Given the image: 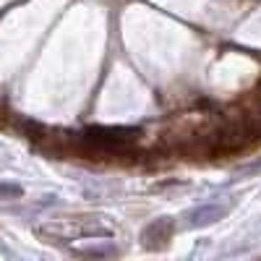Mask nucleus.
<instances>
[{"instance_id": "f257e3e1", "label": "nucleus", "mask_w": 261, "mask_h": 261, "mask_svg": "<svg viewBox=\"0 0 261 261\" xmlns=\"http://www.w3.org/2000/svg\"><path fill=\"white\" fill-rule=\"evenodd\" d=\"M230 212L227 204H206V206H199V209H193L188 212V227H206L217 220H222V217Z\"/></svg>"}, {"instance_id": "f03ea898", "label": "nucleus", "mask_w": 261, "mask_h": 261, "mask_svg": "<svg viewBox=\"0 0 261 261\" xmlns=\"http://www.w3.org/2000/svg\"><path fill=\"white\" fill-rule=\"evenodd\" d=\"M172 230H175V225H172L170 220H157V222H151V225L144 230V243H146V246H154V248H162V246L170 241Z\"/></svg>"}, {"instance_id": "7ed1b4c3", "label": "nucleus", "mask_w": 261, "mask_h": 261, "mask_svg": "<svg viewBox=\"0 0 261 261\" xmlns=\"http://www.w3.org/2000/svg\"><path fill=\"white\" fill-rule=\"evenodd\" d=\"M24 193L21 186H13V183H0V199H18Z\"/></svg>"}]
</instances>
